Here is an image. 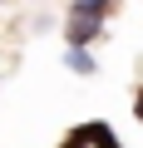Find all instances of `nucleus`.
Masks as SVG:
<instances>
[{"label": "nucleus", "mask_w": 143, "mask_h": 148, "mask_svg": "<svg viewBox=\"0 0 143 148\" xmlns=\"http://www.w3.org/2000/svg\"><path fill=\"white\" fill-rule=\"evenodd\" d=\"M69 148H118V143H114V133L104 123H84V128L69 133Z\"/></svg>", "instance_id": "nucleus-2"}, {"label": "nucleus", "mask_w": 143, "mask_h": 148, "mask_svg": "<svg viewBox=\"0 0 143 148\" xmlns=\"http://www.w3.org/2000/svg\"><path fill=\"white\" fill-rule=\"evenodd\" d=\"M69 69H74V74H94V59L84 49H69Z\"/></svg>", "instance_id": "nucleus-3"}, {"label": "nucleus", "mask_w": 143, "mask_h": 148, "mask_svg": "<svg viewBox=\"0 0 143 148\" xmlns=\"http://www.w3.org/2000/svg\"><path fill=\"white\" fill-rule=\"evenodd\" d=\"M94 20H104V5H74V25H69V40H74V45H84L99 25Z\"/></svg>", "instance_id": "nucleus-1"}, {"label": "nucleus", "mask_w": 143, "mask_h": 148, "mask_svg": "<svg viewBox=\"0 0 143 148\" xmlns=\"http://www.w3.org/2000/svg\"><path fill=\"white\" fill-rule=\"evenodd\" d=\"M138 119H143V94H138Z\"/></svg>", "instance_id": "nucleus-4"}]
</instances>
